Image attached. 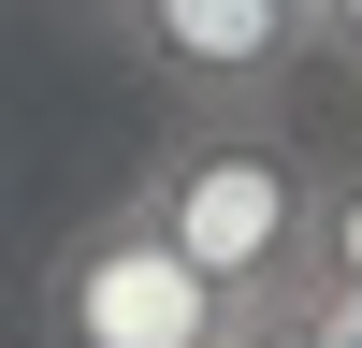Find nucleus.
Instances as JSON below:
<instances>
[{
	"instance_id": "nucleus-1",
	"label": "nucleus",
	"mask_w": 362,
	"mask_h": 348,
	"mask_svg": "<svg viewBox=\"0 0 362 348\" xmlns=\"http://www.w3.org/2000/svg\"><path fill=\"white\" fill-rule=\"evenodd\" d=\"M131 203L232 290V305L305 290V247H319V160L276 131V116H174L160 160L131 174Z\"/></svg>"
},
{
	"instance_id": "nucleus-2",
	"label": "nucleus",
	"mask_w": 362,
	"mask_h": 348,
	"mask_svg": "<svg viewBox=\"0 0 362 348\" xmlns=\"http://www.w3.org/2000/svg\"><path fill=\"white\" fill-rule=\"evenodd\" d=\"M232 290L174 247L145 203H102L44 261V348H232Z\"/></svg>"
},
{
	"instance_id": "nucleus-3",
	"label": "nucleus",
	"mask_w": 362,
	"mask_h": 348,
	"mask_svg": "<svg viewBox=\"0 0 362 348\" xmlns=\"http://www.w3.org/2000/svg\"><path fill=\"white\" fill-rule=\"evenodd\" d=\"M116 29L189 116H276L290 58H319V29L290 0H116Z\"/></svg>"
},
{
	"instance_id": "nucleus-4",
	"label": "nucleus",
	"mask_w": 362,
	"mask_h": 348,
	"mask_svg": "<svg viewBox=\"0 0 362 348\" xmlns=\"http://www.w3.org/2000/svg\"><path fill=\"white\" fill-rule=\"evenodd\" d=\"M305 290L362 305V160H319V247H305Z\"/></svg>"
},
{
	"instance_id": "nucleus-5",
	"label": "nucleus",
	"mask_w": 362,
	"mask_h": 348,
	"mask_svg": "<svg viewBox=\"0 0 362 348\" xmlns=\"http://www.w3.org/2000/svg\"><path fill=\"white\" fill-rule=\"evenodd\" d=\"M232 348H334L319 334V290H261V305L232 319Z\"/></svg>"
},
{
	"instance_id": "nucleus-6",
	"label": "nucleus",
	"mask_w": 362,
	"mask_h": 348,
	"mask_svg": "<svg viewBox=\"0 0 362 348\" xmlns=\"http://www.w3.org/2000/svg\"><path fill=\"white\" fill-rule=\"evenodd\" d=\"M319 58H348V73H362V0H319Z\"/></svg>"
},
{
	"instance_id": "nucleus-7",
	"label": "nucleus",
	"mask_w": 362,
	"mask_h": 348,
	"mask_svg": "<svg viewBox=\"0 0 362 348\" xmlns=\"http://www.w3.org/2000/svg\"><path fill=\"white\" fill-rule=\"evenodd\" d=\"M290 15H305V29H319V0H290Z\"/></svg>"
},
{
	"instance_id": "nucleus-8",
	"label": "nucleus",
	"mask_w": 362,
	"mask_h": 348,
	"mask_svg": "<svg viewBox=\"0 0 362 348\" xmlns=\"http://www.w3.org/2000/svg\"><path fill=\"white\" fill-rule=\"evenodd\" d=\"M102 15H116V0H102Z\"/></svg>"
}]
</instances>
